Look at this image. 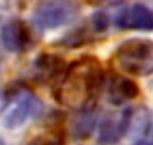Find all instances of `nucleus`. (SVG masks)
Listing matches in <instances>:
<instances>
[{
  "label": "nucleus",
  "mask_w": 153,
  "mask_h": 145,
  "mask_svg": "<svg viewBox=\"0 0 153 145\" xmlns=\"http://www.w3.org/2000/svg\"><path fill=\"white\" fill-rule=\"evenodd\" d=\"M131 128V108L107 113L99 123L97 142L100 145H116Z\"/></svg>",
  "instance_id": "obj_5"
},
{
  "label": "nucleus",
  "mask_w": 153,
  "mask_h": 145,
  "mask_svg": "<svg viewBox=\"0 0 153 145\" xmlns=\"http://www.w3.org/2000/svg\"><path fill=\"white\" fill-rule=\"evenodd\" d=\"M80 16V4L76 0H41L33 10L34 28L39 31H55L68 26Z\"/></svg>",
  "instance_id": "obj_4"
},
{
  "label": "nucleus",
  "mask_w": 153,
  "mask_h": 145,
  "mask_svg": "<svg viewBox=\"0 0 153 145\" xmlns=\"http://www.w3.org/2000/svg\"><path fill=\"white\" fill-rule=\"evenodd\" d=\"M133 145H153V144L152 142H148V140H136Z\"/></svg>",
  "instance_id": "obj_13"
},
{
  "label": "nucleus",
  "mask_w": 153,
  "mask_h": 145,
  "mask_svg": "<svg viewBox=\"0 0 153 145\" xmlns=\"http://www.w3.org/2000/svg\"><path fill=\"white\" fill-rule=\"evenodd\" d=\"M114 24L119 29L128 31H153V10L143 4H133L129 7H123L114 17Z\"/></svg>",
  "instance_id": "obj_6"
},
{
  "label": "nucleus",
  "mask_w": 153,
  "mask_h": 145,
  "mask_svg": "<svg viewBox=\"0 0 153 145\" xmlns=\"http://www.w3.org/2000/svg\"><path fill=\"white\" fill-rule=\"evenodd\" d=\"M104 85L105 78L99 60L94 56H82L66 67L65 75L53 89V94L60 102L80 109L95 104V97Z\"/></svg>",
  "instance_id": "obj_1"
},
{
  "label": "nucleus",
  "mask_w": 153,
  "mask_h": 145,
  "mask_svg": "<svg viewBox=\"0 0 153 145\" xmlns=\"http://www.w3.org/2000/svg\"><path fill=\"white\" fill-rule=\"evenodd\" d=\"M0 39H2L4 48L10 53H24L33 46L31 29L21 19H14L4 24L0 31Z\"/></svg>",
  "instance_id": "obj_8"
},
{
  "label": "nucleus",
  "mask_w": 153,
  "mask_h": 145,
  "mask_svg": "<svg viewBox=\"0 0 153 145\" xmlns=\"http://www.w3.org/2000/svg\"><path fill=\"white\" fill-rule=\"evenodd\" d=\"M116 63L134 77H146L153 73V41L145 38H133L116 48Z\"/></svg>",
  "instance_id": "obj_3"
},
{
  "label": "nucleus",
  "mask_w": 153,
  "mask_h": 145,
  "mask_svg": "<svg viewBox=\"0 0 153 145\" xmlns=\"http://www.w3.org/2000/svg\"><path fill=\"white\" fill-rule=\"evenodd\" d=\"M97 125V104H88L85 108H80L73 120V137L75 138H87L94 132Z\"/></svg>",
  "instance_id": "obj_10"
},
{
  "label": "nucleus",
  "mask_w": 153,
  "mask_h": 145,
  "mask_svg": "<svg viewBox=\"0 0 153 145\" xmlns=\"http://www.w3.org/2000/svg\"><path fill=\"white\" fill-rule=\"evenodd\" d=\"M94 36H97V33H95V29H94L92 22H90V19H88L87 22L71 28L70 31L58 41V45L65 46V48H80V46H85L87 43H90L94 39Z\"/></svg>",
  "instance_id": "obj_11"
},
{
  "label": "nucleus",
  "mask_w": 153,
  "mask_h": 145,
  "mask_svg": "<svg viewBox=\"0 0 153 145\" xmlns=\"http://www.w3.org/2000/svg\"><path fill=\"white\" fill-rule=\"evenodd\" d=\"M27 145H53V142H49V140H46V138H34V140H31Z\"/></svg>",
  "instance_id": "obj_12"
},
{
  "label": "nucleus",
  "mask_w": 153,
  "mask_h": 145,
  "mask_svg": "<svg viewBox=\"0 0 153 145\" xmlns=\"http://www.w3.org/2000/svg\"><path fill=\"white\" fill-rule=\"evenodd\" d=\"M138 94H140V87L133 78L114 75L107 82V97L114 106H121L126 101L134 99L138 97Z\"/></svg>",
  "instance_id": "obj_9"
},
{
  "label": "nucleus",
  "mask_w": 153,
  "mask_h": 145,
  "mask_svg": "<svg viewBox=\"0 0 153 145\" xmlns=\"http://www.w3.org/2000/svg\"><path fill=\"white\" fill-rule=\"evenodd\" d=\"M41 111L43 102L33 90L26 87H14V90L5 94L2 123L7 130H19L38 118Z\"/></svg>",
  "instance_id": "obj_2"
},
{
  "label": "nucleus",
  "mask_w": 153,
  "mask_h": 145,
  "mask_svg": "<svg viewBox=\"0 0 153 145\" xmlns=\"http://www.w3.org/2000/svg\"><path fill=\"white\" fill-rule=\"evenodd\" d=\"M66 67H68V63L61 56L53 55V53H41L36 56V60L33 63V72L34 77L41 84L53 85V89H55L61 82Z\"/></svg>",
  "instance_id": "obj_7"
}]
</instances>
